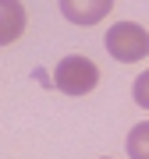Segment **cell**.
<instances>
[{
    "label": "cell",
    "mask_w": 149,
    "mask_h": 159,
    "mask_svg": "<svg viewBox=\"0 0 149 159\" xmlns=\"http://www.w3.org/2000/svg\"><path fill=\"white\" fill-rule=\"evenodd\" d=\"M99 85V67L89 57H64L53 71V89H60L64 96H89Z\"/></svg>",
    "instance_id": "obj_1"
},
{
    "label": "cell",
    "mask_w": 149,
    "mask_h": 159,
    "mask_svg": "<svg viewBox=\"0 0 149 159\" xmlns=\"http://www.w3.org/2000/svg\"><path fill=\"white\" fill-rule=\"evenodd\" d=\"M114 7V0H60V14L71 25H96Z\"/></svg>",
    "instance_id": "obj_3"
},
{
    "label": "cell",
    "mask_w": 149,
    "mask_h": 159,
    "mask_svg": "<svg viewBox=\"0 0 149 159\" xmlns=\"http://www.w3.org/2000/svg\"><path fill=\"white\" fill-rule=\"evenodd\" d=\"M103 43H107L110 57H117L121 64H135V60L149 57V32L142 29V25H135V21H117V25H110Z\"/></svg>",
    "instance_id": "obj_2"
},
{
    "label": "cell",
    "mask_w": 149,
    "mask_h": 159,
    "mask_svg": "<svg viewBox=\"0 0 149 159\" xmlns=\"http://www.w3.org/2000/svg\"><path fill=\"white\" fill-rule=\"evenodd\" d=\"M32 74H36V81H43V85H46V89H53V78H50V74H46L43 67H36Z\"/></svg>",
    "instance_id": "obj_7"
},
{
    "label": "cell",
    "mask_w": 149,
    "mask_h": 159,
    "mask_svg": "<svg viewBox=\"0 0 149 159\" xmlns=\"http://www.w3.org/2000/svg\"><path fill=\"white\" fill-rule=\"evenodd\" d=\"M132 96H135V102L142 110H149V71H142L135 78V85H132Z\"/></svg>",
    "instance_id": "obj_6"
},
{
    "label": "cell",
    "mask_w": 149,
    "mask_h": 159,
    "mask_svg": "<svg viewBox=\"0 0 149 159\" xmlns=\"http://www.w3.org/2000/svg\"><path fill=\"white\" fill-rule=\"evenodd\" d=\"M128 156L132 159H149V120L135 124L128 131Z\"/></svg>",
    "instance_id": "obj_5"
},
{
    "label": "cell",
    "mask_w": 149,
    "mask_h": 159,
    "mask_svg": "<svg viewBox=\"0 0 149 159\" xmlns=\"http://www.w3.org/2000/svg\"><path fill=\"white\" fill-rule=\"evenodd\" d=\"M25 21H29V14H25L22 0H0V43L4 46H11L25 32Z\"/></svg>",
    "instance_id": "obj_4"
}]
</instances>
